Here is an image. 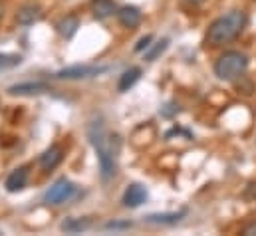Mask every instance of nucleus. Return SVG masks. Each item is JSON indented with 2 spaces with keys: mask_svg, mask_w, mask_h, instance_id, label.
Wrapping results in <instances>:
<instances>
[{
  "mask_svg": "<svg viewBox=\"0 0 256 236\" xmlns=\"http://www.w3.org/2000/svg\"><path fill=\"white\" fill-rule=\"evenodd\" d=\"M90 141L96 147L98 161H100V175L102 180L108 182L118 171V151H120V139L110 135L102 123L90 125Z\"/></svg>",
  "mask_w": 256,
  "mask_h": 236,
  "instance_id": "f257e3e1",
  "label": "nucleus"
},
{
  "mask_svg": "<svg viewBox=\"0 0 256 236\" xmlns=\"http://www.w3.org/2000/svg\"><path fill=\"white\" fill-rule=\"evenodd\" d=\"M246 26V12L244 10H230L224 16L216 18L208 30H206V44L208 46H224L228 42H232L242 28Z\"/></svg>",
  "mask_w": 256,
  "mask_h": 236,
  "instance_id": "f03ea898",
  "label": "nucleus"
},
{
  "mask_svg": "<svg viewBox=\"0 0 256 236\" xmlns=\"http://www.w3.org/2000/svg\"><path fill=\"white\" fill-rule=\"evenodd\" d=\"M248 68V58L236 50H230V52H224L220 58L216 60L214 64V74L218 80H224V82H234L238 78H242V74L246 72Z\"/></svg>",
  "mask_w": 256,
  "mask_h": 236,
  "instance_id": "7ed1b4c3",
  "label": "nucleus"
},
{
  "mask_svg": "<svg viewBox=\"0 0 256 236\" xmlns=\"http://www.w3.org/2000/svg\"><path fill=\"white\" fill-rule=\"evenodd\" d=\"M74 192H76L74 182L68 180L66 177H62V178H58V180L48 188L44 200H46V204H62L68 198H72Z\"/></svg>",
  "mask_w": 256,
  "mask_h": 236,
  "instance_id": "20e7f679",
  "label": "nucleus"
},
{
  "mask_svg": "<svg viewBox=\"0 0 256 236\" xmlns=\"http://www.w3.org/2000/svg\"><path fill=\"white\" fill-rule=\"evenodd\" d=\"M108 68L106 66H70L64 68L56 74V78L60 80H86V78H94L104 74Z\"/></svg>",
  "mask_w": 256,
  "mask_h": 236,
  "instance_id": "39448f33",
  "label": "nucleus"
},
{
  "mask_svg": "<svg viewBox=\"0 0 256 236\" xmlns=\"http://www.w3.org/2000/svg\"><path fill=\"white\" fill-rule=\"evenodd\" d=\"M44 92H50V86L46 82H22V84H14L8 88L10 96H36Z\"/></svg>",
  "mask_w": 256,
  "mask_h": 236,
  "instance_id": "423d86ee",
  "label": "nucleus"
},
{
  "mask_svg": "<svg viewBox=\"0 0 256 236\" xmlns=\"http://www.w3.org/2000/svg\"><path fill=\"white\" fill-rule=\"evenodd\" d=\"M147 200V188L139 182H131L124 192V204L128 208H137Z\"/></svg>",
  "mask_w": 256,
  "mask_h": 236,
  "instance_id": "0eeeda50",
  "label": "nucleus"
},
{
  "mask_svg": "<svg viewBox=\"0 0 256 236\" xmlns=\"http://www.w3.org/2000/svg\"><path fill=\"white\" fill-rule=\"evenodd\" d=\"M42 8L36 4V2H28V4H24L18 12H16V22L18 24H22V26H30V24H34V22H38L40 18H42Z\"/></svg>",
  "mask_w": 256,
  "mask_h": 236,
  "instance_id": "6e6552de",
  "label": "nucleus"
},
{
  "mask_svg": "<svg viewBox=\"0 0 256 236\" xmlns=\"http://www.w3.org/2000/svg\"><path fill=\"white\" fill-rule=\"evenodd\" d=\"M62 159H64L62 147H60V145H52L50 149H46V151L40 155L38 163H40V167H42L44 171H52V169H56V167L62 163Z\"/></svg>",
  "mask_w": 256,
  "mask_h": 236,
  "instance_id": "1a4fd4ad",
  "label": "nucleus"
},
{
  "mask_svg": "<svg viewBox=\"0 0 256 236\" xmlns=\"http://www.w3.org/2000/svg\"><path fill=\"white\" fill-rule=\"evenodd\" d=\"M118 20L124 28H137L141 24V12L135 6H124L118 10Z\"/></svg>",
  "mask_w": 256,
  "mask_h": 236,
  "instance_id": "9d476101",
  "label": "nucleus"
},
{
  "mask_svg": "<svg viewBox=\"0 0 256 236\" xmlns=\"http://www.w3.org/2000/svg\"><path fill=\"white\" fill-rule=\"evenodd\" d=\"M26 182H28V167H18L6 178V190L18 192V190H22L26 186Z\"/></svg>",
  "mask_w": 256,
  "mask_h": 236,
  "instance_id": "9b49d317",
  "label": "nucleus"
},
{
  "mask_svg": "<svg viewBox=\"0 0 256 236\" xmlns=\"http://www.w3.org/2000/svg\"><path fill=\"white\" fill-rule=\"evenodd\" d=\"M92 10H94V16L98 20H106L112 14H118V4L114 0H94Z\"/></svg>",
  "mask_w": 256,
  "mask_h": 236,
  "instance_id": "f8f14e48",
  "label": "nucleus"
},
{
  "mask_svg": "<svg viewBox=\"0 0 256 236\" xmlns=\"http://www.w3.org/2000/svg\"><path fill=\"white\" fill-rule=\"evenodd\" d=\"M187 214V210H179V212H159V214H149L145 216V220L149 224H177L183 216Z\"/></svg>",
  "mask_w": 256,
  "mask_h": 236,
  "instance_id": "ddd939ff",
  "label": "nucleus"
},
{
  "mask_svg": "<svg viewBox=\"0 0 256 236\" xmlns=\"http://www.w3.org/2000/svg\"><path fill=\"white\" fill-rule=\"evenodd\" d=\"M141 78V68H129L126 70L124 74H122V78H120V84H118V90L120 92H129L135 84H137V80Z\"/></svg>",
  "mask_w": 256,
  "mask_h": 236,
  "instance_id": "4468645a",
  "label": "nucleus"
},
{
  "mask_svg": "<svg viewBox=\"0 0 256 236\" xmlns=\"http://www.w3.org/2000/svg\"><path fill=\"white\" fill-rule=\"evenodd\" d=\"M92 226V218L84 216V218H68L62 222V230L70 232V234H76V232H84Z\"/></svg>",
  "mask_w": 256,
  "mask_h": 236,
  "instance_id": "2eb2a0df",
  "label": "nucleus"
},
{
  "mask_svg": "<svg viewBox=\"0 0 256 236\" xmlns=\"http://www.w3.org/2000/svg\"><path fill=\"white\" fill-rule=\"evenodd\" d=\"M58 32H60V36H64V38H72L76 32H78V28H80V20L76 18V16H66L62 18L60 22H58Z\"/></svg>",
  "mask_w": 256,
  "mask_h": 236,
  "instance_id": "dca6fc26",
  "label": "nucleus"
},
{
  "mask_svg": "<svg viewBox=\"0 0 256 236\" xmlns=\"http://www.w3.org/2000/svg\"><path fill=\"white\" fill-rule=\"evenodd\" d=\"M167 46H169V40H167V38L159 40V42H157V44H155V46H153L149 52H145V60H147V62L157 60L161 54H163V52H165V50H167Z\"/></svg>",
  "mask_w": 256,
  "mask_h": 236,
  "instance_id": "f3484780",
  "label": "nucleus"
},
{
  "mask_svg": "<svg viewBox=\"0 0 256 236\" xmlns=\"http://www.w3.org/2000/svg\"><path fill=\"white\" fill-rule=\"evenodd\" d=\"M22 62L20 56H12V54H2L0 56V70H6V68H14Z\"/></svg>",
  "mask_w": 256,
  "mask_h": 236,
  "instance_id": "a211bd4d",
  "label": "nucleus"
},
{
  "mask_svg": "<svg viewBox=\"0 0 256 236\" xmlns=\"http://www.w3.org/2000/svg\"><path fill=\"white\" fill-rule=\"evenodd\" d=\"M106 228L108 230H128V228H131V222L129 220H126V222H116L114 220V222H108Z\"/></svg>",
  "mask_w": 256,
  "mask_h": 236,
  "instance_id": "6ab92c4d",
  "label": "nucleus"
},
{
  "mask_svg": "<svg viewBox=\"0 0 256 236\" xmlns=\"http://www.w3.org/2000/svg\"><path fill=\"white\" fill-rule=\"evenodd\" d=\"M151 36H143L139 42H137V46H135V52H143V50H147L149 46H151Z\"/></svg>",
  "mask_w": 256,
  "mask_h": 236,
  "instance_id": "aec40b11",
  "label": "nucleus"
},
{
  "mask_svg": "<svg viewBox=\"0 0 256 236\" xmlns=\"http://www.w3.org/2000/svg\"><path fill=\"white\" fill-rule=\"evenodd\" d=\"M242 234H244V236H256V222H252V224H248V226H244Z\"/></svg>",
  "mask_w": 256,
  "mask_h": 236,
  "instance_id": "412c9836",
  "label": "nucleus"
},
{
  "mask_svg": "<svg viewBox=\"0 0 256 236\" xmlns=\"http://www.w3.org/2000/svg\"><path fill=\"white\" fill-rule=\"evenodd\" d=\"M185 4H189V6H200L204 0H183Z\"/></svg>",
  "mask_w": 256,
  "mask_h": 236,
  "instance_id": "4be33fe9",
  "label": "nucleus"
},
{
  "mask_svg": "<svg viewBox=\"0 0 256 236\" xmlns=\"http://www.w3.org/2000/svg\"><path fill=\"white\" fill-rule=\"evenodd\" d=\"M2 14H4V6L0 4V18H2Z\"/></svg>",
  "mask_w": 256,
  "mask_h": 236,
  "instance_id": "5701e85b",
  "label": "nucleus"
}]
</instances>
